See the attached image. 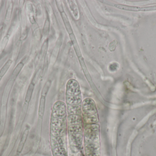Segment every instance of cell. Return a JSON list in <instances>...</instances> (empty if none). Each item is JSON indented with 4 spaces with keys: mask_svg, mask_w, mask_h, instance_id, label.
<instances>
[{
    "mask_svg": "<svg viewBox=\"0 0 156 156\" xmlns=\"http://www.w3.org/2000/svg\"><path fill=\"white\" fill-rule=\"evenodd\" d=\"M45 97L42 96L40 99L38 110L39 117L41 118L43 117L44 113H45Z\"/></svg>",
    "mask_w": 156,
    "mask_h": 156,
    "instance_id": "cell-3",
    "label": "cell"
},
{
    "mask_svg": "<svg viewBox=\"0 0 156 156\" xmlns=\"http://www.w3.org/2000/svg\"><path fill=\"white\" fill-rule=\"evenodd\" d=\"M51 85V83L50 81H48L46 83L44 88H43V91L42 94V96L45 97L47 94L48 93L49 91V88Z\"/></svg>",
    "mask_w": 156,
    "mask_h": 156,
    "instance_id": "cell-6",
    "label": "cell"
},
{
    "mask_svg": "<svg viewBox=\"0 0 156 156\" xmlns=\"http://www.w3.org/2000/svg\"><path fill=\"white\" fill-rule=\"evenodd\" d=\"M116 7L120 9H124L131 11H146V10L156 9V6L154 7H130V6H124L122 5L116 4L115 5Z\"/></svg>",
    "mask_w": 156,
    "mask_h": 156,
    "instance_id": "cell-1",
    "label": "cell"
},
{
    "mask_svg": "<svg viewBox=\"0 0 156 156\" xmlns=\"http://www.w3.org/2000/svg\"><path fill=\"white\" fill-rule=\"evenodd\" d=\"M12 63V60H8L6 62V63L5 64L1 69L0 70V78H2L3 77L6 73H7V71L9 69L10 66H11Z\"/></svg>",
    "mask_w": 156,
    "mask_h": 156,
    "instance_id": "cell-2",
    "label": "cell"
},
{
    "mask_svg": "<svg viewBox=\"0 0 156 156\" xmlns=\"http://www.w3.org/2000/svg\"><path fill=\"white\" fill-rule=\"evenodd\" d=\"M34 84L32 83L30 84V86H29L28 88L27 94H26V95L25 99L26 103H28L30 101L31 97H32V95L33 89H34Z\"/></svg>",
    "mask_w": 156,
    "mask_h": 156,
    "instance_id": "cell-4",
    "label": "cell"
},
{
    "mask_svg": "<svg viewBox=\"0 0 156 156\" xmlns=\"http://www.w3.org/2000/svg\"><path fill=\"white\" fill-rule=\"evenodd\" d=\"M23 66H24V64L22 62H20L16 66L14 71L12 72V77L14 78L17 77L18 75L19 74L20 71L22 69V68H23Z\"/></svg>",
    "mask_w": 156,
    "mask_h": 156,
    "instance_id": "cell-5",
    "label": "cell"
}]
</instances>
